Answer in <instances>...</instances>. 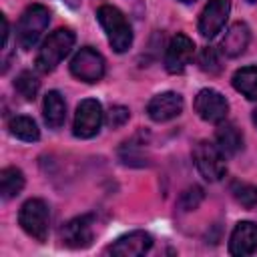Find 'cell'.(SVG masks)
Here are the masks:
<instances>
[{
    "label": "cell",
    "instance_id": "obj_29",
    "mask_svg": "<svg viewBox=\"0 0 257 257\" xmlns=\"http://www.w3.org/2000/svg\"><path fill=\"white\" fill-rule=\"evenodd\" d=\"M179 2H183V4H191V2H195V0H179Z\"/></svg>",
    "mask_w": 257,
    "mask_h": 257
},
{
    "label": "cell",
    "instance_id": "obj_21",
    "mask_svg": "<svg viewBox=\"0 0 257 257\" xmlns=\"http://www.w3.org/2000/svg\"><path fill=\"white\" fill-rule=\"evenodd\" d=\"M14 88H16V92H18L24 100H34L36 94H38L40 82H38V78H36L30 70H22V72L16 76V80H14Z\"/></svg>",
    "mask_w": 257,
    "mask_h": 257
},
{
    "label": "cell",
    "instance_id": "obj_3",
    "mask_svg": "<svg viewBox=\"0 0 257 257\" xmlns=\"http://www.w3.org/2000/svg\"><path fill=\"white\" fill-rule=\"evenodd\" d=\"M48 22H50L48 8L42 4H30L22 12V16L16 24V40H18L20 48H24V50L34 48L38 44L42 32L48 28Z\"/></svg>",
    "mask_w": 257,
    "mask_h": 257
},
{
    "label": "cell",
    "instance_id": "obj_28",
    "mask_svg": "<svg viewBox=\"0 0 257 257\" xmlns=\"http://www.w3.org/2000/svg\"><path fill=\"white\" fill-rule=\"evenodd\" d=\"M251 118H253V124H255V126H257V108H255V110H253V114H251Z\"/></svg>",
    "mask_w": 257,
    "mask_h": 257
},
{
    "label": "cell",
    "instance_id": "obj_11",
    "mask_svg": "<svg viewBox=\"0 0 257 257\" xmlns=\"http://www.w3.org/2000/svg\"><path fill=\"white\" fill-rule=\"evenodd\" d=\"M92 223L94 217L92 215H80L70 219L62 229H60V241L70 247V249H84L92 243Z\"/></svg>",
    "mask_w": 257,
    "mask_h": 257
},
{
    "label": "cell",
    "instance_id": "obj_4",
    "mask_svg": "<svg viewBox=\"0 0 257 257\" xmlns=\"http://www.w3.org/2000/svg\"><path fill=\"white\" fill-rule=\"evenodd\" d=\"M18 223L26 235L44 243L50 229V211L42 199H28L18 211Z\"/></svg>",
    "mask_w": 257,
    "mask_h": 257
},
{
    "label": "cell",
    "instance_id": "obj_19",
    "mask_svg": "<svg viewBox=\"0 0 257 257\" xmlns=\"http://www.w3.org/2000/svg\"><path fill=\"white\" fill-rule=\"evenodd\" d=\"M8 131L12 137L24 141V143H36L40 139V131L34 122V118L24 116V114H16L8 120Z\"/></svg>",
    "mask_w": 257,
    "mask_h": 257
},
{
    "label": "cell",
    "instance_id": "obj_2",
    "mask_svg": "<svg viewBox=\"0 0 257 257\" xmlns=\"http://www.w3.org/2000/svg\"><path fill=\"white\" fill-rule=\"evenodd\" d=\"M74 40H76V36H74V32L70 28L54 30L42 42V46L38 48V54H36V60H34L36 70L44 72V74L52 72L62 62V58L70 52V48L74 46Z\"/></svg>",
    "mask_w": 257,
    "mask_h": 257
},
{
    "label": "cell",
    "instance_id": "obj_27",
    "mask_svg": "<svg viewBox=\"0 0 257 257\" xmlns=\"http://www.w3.org/2000/svg\"><path fill=\"white\" fill-rule=\"evenodd\" d=\"M64 4H68V6H72V8H76L78 4H80V0H62Z\"/></svg>",
    "mask_w": 257,
    "mask_h": 257
},
{
    "label": "cell",
    "instance_id": "obj_7",
    "mask_svg": "<svg viewBox=\"0 0 257 257\" xmlns=\"http://www.w3.org/2000/svg\"><path fill=\"white\" fill-rule=\"evenodd\" d=\"M104 70H106V64H104L102 54L96 52L90 46L80 48L72 56V60H70V72H72V76H76L82 82H90V84L92 82H98L104 76Z\"/></svg>",
    "mask_w": 257,
    "mask_h": 257
},
{
    "label": "cell",
    "instance_id": "obj_22",
    "mask_svg": "<svg viewBox=\"0 0 257 257\" xmlns=\"http://www.w3.org/2000/svg\"><path fill=\"white\" fill-rule=\"evenodd\" d=\"M231 193H233L235 201L239 205H243L245 209L257 207V187L255 185L243 183V181H233L231 183Z\"/></svg>",
    "mask_w": 257,
    "mask_h": 257
},
{
    "label": "cell",
    "instance_id": "obj_15",
    "mask_svg": "<svg viewBox=\"0 0 257 257\" xmlns=\"http://www.w3.org/2000/svg\"><path fill=\"white\" fill-rule=\"evenodd\" d=\"M249 40H251L249 26L245 22H235L227 28V32L221 40V52L229 58H237L247 50Z\"/></svg>",
    "mask_w": 257,
    "mask_h": 257
},
{
    "label": "cell",
    "instance_id": "obj_30",
    "mask_svg": "<svg viewBox=\"0 0 257 257\" xmlns=\"http://www.w3.org/2000/svg\"><path fill=\"white\" fill-rule=\"evenodd\" d=\"M247 2H257V0H247Z\"/></svg>",
    "mask_w": 257,
    "mask_h": 257
},
{
    "label": "cell",
    "instance_id": "obj_12",
    "mask_svg": "<svg viewBox=\"0 0 257 257\" xmlns=\"http://www.w3.org/2000/svg\"><path fill=\"white\" fill-rule=\"evenodd\" d=\"M183 96L179 92H173V90H167V92H161V94H155L149 104H147V114L151 120L155 122H167L175 116H179L183 112Z\"/></svg>",
    "mask_w": 257,
    "mask_h": 257
},
{
    "label": "cell",
    "instance_id": "obj_6",
    "mask_svg": "<svg viewBox=\"0 0 257 257\" xmlns=\"http://www.w3.org/2000/svg\"><path fill=\"white\" fill-rule=\"evenodd\" d=\"M102 106L96 98H84L78 102L72 122V133L78 139H92L98 135L102 124Z\"/></svg>",
    "mask_w": 257,
    "mask_h": 257
},
{
    "label": "cell",
    "instance_id": "obj_20",
    "mask_svg": "<svg viewBox=\"0 0 257 257\" xmlns=\"http://www.w3.org/2000/svg\"><path fill=\"white\" fill-rule=\"evenodd\" d=\"M24 189V173L16 167H6L0 171V195L2 199H12Z\"/></svg>",
    "mask_w": 257,
    "mask_h": 257
},
{
    "label": "cell",
    "instance_id": "obj_14",
    "mask_svg": "<svg viewBox=\"0 0 257 257\" xmlns=\"http://www.w3.org/2000/svg\"><path fill=\"white\" fill-rule=\"evenodd\" d=\"M257 251V223L239 221L229 237V253L245 257Z\"/></svg>",
    "mask_w": 257,
    "mask_h": 257
},
{
    "label": "cell",
    "instance_id": "obj_13",
    "mask_svg": "<svg viewBox=\"0 0 257 257\" xmlns=\"http://www.w3.org/2000/svg\"><path fill=\"white\" fill-rule=\"evenodd\" d=\"M153 247V237L147 231H131L118 237L106 251L116 257H141Z\"/></svg>",
    "mask_w": 257,
    "mask_h": 257
},
{
    "label": "cell",
    "instance_id": "obj_26",
    "mask_svg": "<svg viewBox=\"0 0 257 257\" xmlns=\"http://www.w3.org/2000/svg\"><path fill=\"white\" fill-rule=\"evenodd\" d=\"M0 22H2V48L6 50L8 46V36H10V28H8V20L4 14H0Z\"/></svg>",
    "mask_w": 257,
    "mask_h": 257
},
{
    "label": "cell",
    "instance_id": "obj_18",
    "mask_svg": "<svg viewBox=\"0 0 257 257\" xmlns=\"http://www.w3.org/2000/svg\"><path fill=\"white\" fill-rule=\"evenodd\" d=\"M233 88L249 100H257V66H243L233 74Z\"/></svg>",
    "mask_w": 257,
    "mask_h": 257
},
{
    "label": "cell",
    "instance_id": "obj_1",
    "mask_svg": "<svg viewBox=\"0 0 257 257\" xmlns=\"http://www.w3.org/2000/svg\"><path fill=\"white\" fill-rule=\"evenodd\" d=\"M96 20L100 24V28L106 34V40L110 44V48L118 54L126 52L133 44V28L126 20V16L110 4H102L96 10Z\"/></svg>",
    "mask_w": 257,
    "mask_h": 257
},
{
    "label": "cell",
    "instance_id": "obj_24",
    "mask_svg": "<svg viewBox=\"0 0 257 257\" xmlns=\"http://www.w3.org/2000/svg\"><path fill=\"white\" fill-rule=\"evenodd\" d=\"M199 66H201V70H205L209 74H217L221 70V60H219L215 48L205 46L201 50V54H199Z\"/></svg>",
    "mask_w": 257,
    "mask_h": 257
},
{
    "label": "cell",
    "instance_id": "obj_23",
    "mask_svg": "<svg viewBox=\"0 0 257 257\" xmlns=\"http://www.w3.org/2000/svg\"><path fill=\"white\" fill-rule=\"evenodd\" d=\"M203 199H205V191H203L199 185H191V187H187V189L181 193L177 205H179L181 211H195V209L203 203Z\"/></svg>",
    "mask_w": 257,
    "mask_h": 257
},
{
    "label": "cell",
    "instance_id": "obj_25",
    "mask_svg": "<svg viewBox=\"0 0 257 257\" xmlns=\"http://www.w3.org/2000/svg\"><path fill=\"white\" fill-rule=\"evenodd\" d=\"M128 116H131V112H128L126 106H120V104L110 106V110H108V114H106V124H108L110 128H118V126H122V124L128 120Z\"/></svg>",
    "mask_w": 257,
    "mask_h": 257
},
{
    "label": "cell",
    "instance_id": "obj_10",
    "mask_svg": "<svg viewBox=\"0 0 257 257\" xmlns=\"http://www.w3.org/2000/svg\"><path fill=\"white\" fill-rule=\"evenodd\" d=\"M229 12H231L229 0H209L205 4L203 12L199 16V24H197L201 36H205V38L217 36L229 18Z\"/></svg>",
    "mask_w": 257,
    "mask_h": 257
},
{
    "label": "cell",
    "instance_id": "obj_9",
    "mask_svg": "<svg viewBox=\"0 0 257 257\" xmlns=\"http://www.w3.org/2000/svg\"><path fill=\"white\" fill-rule=\"evenodd\" d=\"M195 54V42L187 34H175L165 52V68L171 74H181Z\"/></svg>",
    "mask_w": 257,
    "mask_h": 257
},
{
    "label": "cell",
    "instance_id": "obj_17",
    "mask_svg": "<svg viewBox=\"0 0 257 257\" xmlns=\"http://www.w3.org/2000/svg\"><path fill=\"white\" fill-rule=\"evenodd\" d=\"M215 145L225 157H233L243 149V135L233 122H219L215 131Z\"/></svg>",
    "mask_w": 257,
    "mask_h": 257
},
{
    "label": "cell",
    "instance_id": "obj_5",
    "mask_svg": "<svg viewBox=\"0 0 257 257\" xmlns=\"http://www.w3.org/2000/svg\"><path fill=\"white\" fill-rule=\"evenodd\" d=\"M193 161H195V167L201 173V177L209 183H215V181L223 179L225 173H227L225 155L221 153V149L215 143L199 141L193 147Z\"/></svg>",
    "mask_w": 257,
    "mask_h": 257
},
{
    "label": "cell",
    "instance_id": "obj_8",
    "mask_svg": "<svg viewBox=\"0 0 257 257\" xmlns=\"http://www.w3.org/2000/svg\"><path fill=\"white\" fill-rule=\"evenodd\" d=\"M195 112L207 120V122H213V124H219L225 120L227 112H229V102L227 98L215 90V88H203L197 92L195 96Z\"/></svg>",
    "mask_w": 257,
    "mask_h": 257
},
{
    "label": "cell",
    "instance_id": "obj_16",
    "mask_svg": "<svg viewBox=\"0 0 257 257\" xmlns=\"http://www.w3.org/2000/svg\"><path fill=\"white\" fill-rule=\"evenodd\" d=\"M42 114L48 128H60L66 120V102L58 90H48L42 102Z\"/></svg>",
    "mask_w": 257,
    "mask_h": 257
}]
</instances>
